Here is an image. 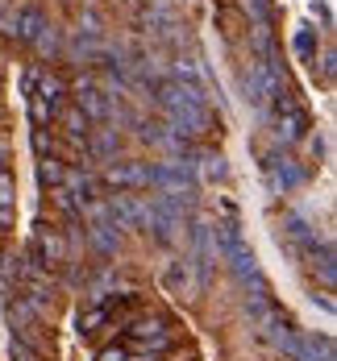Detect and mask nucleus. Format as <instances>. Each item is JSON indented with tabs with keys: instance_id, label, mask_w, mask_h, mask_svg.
I'll use <instances>...</instances> for the list:
<instances>
[{
	"instance_id": "f257e3e1",
	"label": "nucleus",
	"mask_w": 337,
	"mask_h": 361,
	"mask_svg": "<svg viewBox=\"0 0 337 361\" xmlns=\"http://www.w3.org/2000/svg\"><path fill=\"white\" fill-rule=\"evenodd\" d=\"M63 353H67V361H88L84 353H80V345H75V341H67V349H63Z\"/></svg>"
}]
</instances>
